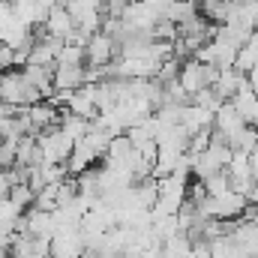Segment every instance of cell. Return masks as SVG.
<instances>
[{"mask_svg":"<svg viewBox=\"0 0 258 258\" xmlns=\"http://www.w3.org/2000/svg\"><path fill=\"white\" fill-rule=\"evenodd\" d=\"M36 147H39V153H42V162H48V165H66V159H69L75 141L66 135L63 129L54 126V129H45V132L36 135Z\"/></svg>","mask_w":258,"mask_h":258,"instance_id":"6da1fadb","label":"cell"},{"mask_svg":"<svg viewBox=\"0 0 258 258\" xmlns=\"http://www.w3.org/2000/svg\"><path fill=\"white\" fill-rule=\"evenodd\" d=\"M84 57H87V63L90 66L105 69V66L117 57V42H114L108 33L99 30V33H93V36L87 39V45H84Z\"/></svg>","mask_w":258,"mask_h":258,"instance_id":"7a4b0ae2","label":"cell"},{"mask_svg":"<svg viewBox=\"0 0 258 258\" xmlns=\"http://www.w3.org/2000/svg\"><path fill=\"white\" fill-rule=\"evenodd\" d=\"M243 129H246V120L231 108V102H222V105L216 108V114H213V132H216V135H222V138H225V144H231Z\"/></svg>","mask_w":258,"mask_h":258,"instance_id":"3957f363","label":"cell"},{"mask_svg":"<svg viewBox=\"0 0 258 258\" xmlns=\"http://www.w3.org/2000/svg\"><path fill=\"white\" fill-rule=\"evenodd\" d=\"M48 258H84V237L81 228L78 231H57L51 237Z\"/></svg>","mask_w":258,"mask_h":258,"instance_id":"277c9868","label":"cell"},{"mask_svg":"<svg viewBox=\"0 0 258 258\" xmlns=\"http://www.w3.org/2000/svg\"><path fill=\"white\" fill-rule=\"evenodd\" d=\"M42 33L66 42V39L75 33V21H72V15L66 12L63 6H54V9H48V15H45V21H42Z\"/></svg>","mask_w":258,"mask_h":258,"instance_id":"5b68a950","label":"cell"},{"mask_svg":"<svg viewBox=\"0 0 258 258\" xmlns=\"http://www.w3.org/2000/svg\"><path fill=\"white\" fill-rule=\"evenodd\" d=\"M177 126L186 129L189 138L198 135V132H207V129H213V111L198 108V105H192V102H186L183 111H180V123H177Z\"/></svg>","mask_w":258,"mask_h":258,"instance_id":"8992f818","label":"cell"},{"mask_svg":"<svg viewBox=\"0 0 258 258\" xmlns=\"http://www.w3.org/2000/svg\"><path fill=\"white\" fill-rule=\"evenodd\" d=\"M87 84V75H84V66H54V93H75L78 87Z\"/></svg>","mask_w":258,"mask_h":258,"instance_id":"52a82bcc","label":"cell"},{"mask_svg":"<svg viewBox=\"0 0 258 258\" xmlns=\"http://www.w3.org/2000/svg\"><path fill=\"white\" fill-rule=\"evenodd\" d=\"M243 84H246V75H240L237 69H222V72H219V78H216V84H213L210 90L219 96V102H228V99H231Z\"/></svg>","mask_w":258,"mask_h":258,"instance_id":"ba28073f","label":"cell"},{"mask_svg":"<svg viewBox=\"0 0 258 258\" xmlns=\"http://www.w3.org/2000/svg\"><path fill=\"white\" fill-rule=\"evenodd\" d=\"M228 102H231V108H234V111L246 120V126H249V120H252V114H255V105H258V96L249 90V84H243Z\"/></svg>","mask_w":258,"mask_h":258,"instance_id":"9c48e42d","label":"cell"},{"mask_svg":"<svg viewBox=\"0 0 258 258\" xmlns=\"http://www.w3.org/2000/svg\"><path fill=\"white\" fill-rule=\"evenodd\" d=\"M162 258H192L189 234H174V237L162 240Z\"/></svg>","mask_w":258,"mask_h":258,"instance_id":"30bf717a","label":"cell"},{"mask_svg":"<svg viewBox=\"0 0 258 258\" xmlns=\"http://www.w3.org/2000/svg\"><path fill=\"white\" fill-rule=\"evenodd\" d=\"M201 186H204V195H207V198H219V195L231 192V180H228V174H225V171H219V174L207 177Z\"/></svg>","mask_w":258,"mask_h":258,"instance_id":"8fae6325","label":"cell"},{"mask_svg":"<svg viewBox=\"0 0 258 258\" xmlns=\"http://www.w3.org/2000/svg\"><path fill=\"white\" fill-rule=\"evenodd\" d=\"M54 66H84V48H78V45H66L57 51V60Z\"/></svg>","mask_w":258,"mask_h":258,"instance_id":"7c38bea8","label":"cell"},{"mask_svg":"<svg viewBox=\"0 0 258 258\" xmlns=\"http://www.w3.org/2000/svg\"><path fill=\"white\" fill-rule=\"evenodd\" d=\"M6 12H9V6H6V3L0 0V15H6Z\"/></svg>","mask_w":258,"mask_h":258,"instance_id":"4fadbf2b","label":"cell"},{"mask_svg":"<svg viewBox=\"0 0 258 258\" xmlns=\"http://www.w3.org/2000/svg\"><path fill=\"white\" fill-rule=\"evenodd\" d=\"M3 3H6V6H15V3H18V0H3Z\"/></svg>","mask_w":258,"mask_h":258,"instance_id":"5bb4252c","label":"cell"}]
</instances>
